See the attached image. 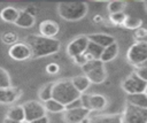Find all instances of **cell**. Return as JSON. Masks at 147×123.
<instances>
[{
	"label": "cell",
	"mask_w": 147,
	"mask_h": 123,
	"mask_svg": "<svg viewBox=\"0 0 147 123\" xmlns=\"http://www.w3.org/2000/svg\"><path fill=\"white\" fill-rule=\"evenodd\" d=\"M6 117L11 120V121H15L17 123L24 122V110H23V107L22 106H14V107L9 108L8 112H7V116Z\"/></svg>",
	"instance_id": "cell-23"
},
{
	"label": "cell",
	"mask_w": 147,
	"mask_h": 123,
	"mask_svg": "<svg viewBox=\"0 0 147 123\" xmlns=\"http://www.w3.org/2000/svg\"><path fill=\"white\" fill-rule=\"evenodd\" d=\"M18 13H20V10H18L17 8L11 7V6H8V7H5V8L0 11V17H1L5 22L15 23V21L17 20Z\"/></svg>",
	"instance_id": "cell-22"
},
{
	"label": "cell",
	"mask_w": 147,
	"mask_h": 123,
	"mask_svg": "<svg viewBox=\"0 0 147 123\" xmlns=\"http://www.w3.org/2000/svg\"><path fill=\"white\" fill-rule=\"evenodd\" d=\"M94 21H95V22H100V21H101V16H100V15H96V16L94 17Z\"/></svg>",
	"instance_id": "cell-38"
},
{
	"label": "cell",
	"mask_w": 147,
	"mask_h": 123,
	"mask_svg": "<svg viewBox=\"0 0 147 123\" xmlns=\"http://www.w3.org/2000/svg\"><path fill=\"white\" fill-rule=\"evenodd\" d=\"M87 44H88L87 36H79V37L75 38L67 46V53H68V55L74 59L75 56H78L80 54H84L85 51H86Z\"/></svg>",
	"instance_id": "cell-9"
},
{
	"label": "cell",
	"mask_w": 147,
	"mask_h": 123,
	"mask_svg": "<svg viewBox=\"0 0 147 123\" xmlns=\"http://www.w3.org/2000/svg\"><path fill=\"white\" fill-rule=\"evenodd\" d=\"M146 30L144 29V28H139L138 30H137V32H136V36H137V38H142V39H145V37H146Z\"/></svg>",
	"instance_id": "cell-36"
},
{
	"label": "cell",
	"mask_w": 147,
	"mask_h": 123,
	"mask_svg": "<svg viewBox=\"0 0 147 123\" xmlns=\"http://www.w3.org/2000/svg\"><path fill=\"white\" fill-rule=\"evenodd\" d=\"M3 123H17V122H15V121H11V120H9V118H5V121H3Z\"/></svg>",
	"instance_id": "cell-37"
},
{
	"label": "cell",
	"mask_w": 147,
	"mask_h": 123,
	"mask_svg": "<svg viewBox=\"0 0 147 123\" xmlns=\"http://www.w3.org/2000/svg\"><path fill=\"white\" fill-rule=\"evenodd\" d=\"M125 8V2L124 1H111L108 3V10L110 14L115 13H121Z\"/></svg>",
	"instance_id": "cell-27"
},
{
	"label": "cell",
	"mask_w": 147,
	"mask_h": 123,
	"mask_svg": "<svg viewBox=\"0 0 147 123\" xmlns=\"http://www.w3.org/2000/svg\"><path fill=\"white\" fill-rule=\"evenodd\" d=\"M10 86V77L6 70L0 68V89H6Z\"/></svg>",
	"instance_id": "cell-29"
},
{
	"label": "cell",
	"mask_w": 147,
	"mask_h": 123,
	"mask_svg": "<svg viewBox=\"0 0 147 123\" xmlns=\"http://www.w3.org/2000/svg\"><path fill=\"white\" fill-rule=\"evenodd\" d=\"M103 48L92 41H88L87 44V47H86V51L84 53L85 57L87 61H91V60H100V55L102 53Z\"/></svg>",
	"instance_id": "cell-18"
},
{
	"label": "cell",
	"mask_w": 147,
	"mask_h": 123,
	"mask_svg": "<svg viewBox=\"0 0 147 123\" xmlns=\"http://www.w3.org/2000/svg\"><path fill=\"white\" fill-rule=\"evenodd\" d=\"M125 18H126V15L124 14V11L110 14V21H111L114 24H123L124 21H125Z\"/></svg>",
	"instance_id": "cell-30"
},
{
	"label": "cell",
	"mask_w": 147,
	"mask_h": 123,
	"mask_svg": "<svg viewBox=\"0 0 147 123\" xmlns=\"http://www.w3.org/2000/svg\"><path fill=\"white\" fill-rule=\"evenodd\" d=\"M127 103L139 107V108H146L147 109V95L146 92L144 93H134V94H127L126 97Z\"/></svg>",
	"instance_id": "cell-17"
},
{
	"label": "cell",
	"mask_w": 147,
	"mask_h": 123,
	"mask_svg": "<svg viewBox=\"0 0 147 123\" xmlns=\"http://www.w3.org/2000/svg\"><path fill=\"white\" fill-rule=\"evenodd\" d=\"M20 123H25V122H20Z\"/></svg>",
	"instance_id": "cell-39"
},
{
	"label": "cell",
	"mask_w": 147,
	"mask_h": 123,
	"mask_svg": "<svg viewBox=\"0 0 147 123\" xmlns=\"http://www.w3.org/2000/svg\"><path fill=\"white\" fill-rule=\"evenodd\" d=\"M15 24L18 25L20 28L29 29L34 24V16L26 10H22L18 13V16H17V20L15 21Z\"/></svg>",
	"instance_id": "cell-16"
},
{
	"label": "cell",
	"mask_w": 147,
	"mask_h": 123,
	"mask_svg": "<svg viewBox=\"0 0 147 123\" xmlns=\"http://www.w3.org/2000/svg\"><path fill=\"white\" fill-rule=\"evenodd\" d=\"M74 87L79 92V93H84L88 86L91 85V82L88 80V78L85 76V75H79V76H76L74 78L70 79Z\"/></svg>",
	"instance_id": "cell-21"
},
{
	"label": "cell",
	"mask_w": 147,
	"mask_h": 123,
	"mask_svg": "<svg viewBox=\"0 0 147 123\" xmlns=\"http://www.w3.org/2000/svg\"><path fill=\"white\" fill-rule=\"evenodd\" d=\"M8 54L11 59L16 61H24L31 57V52L25 43H15L9 47Z\"/></svg>",
	"instance_id": "cell-10"
},
{
	"label": "cell",
	"mask_w": 147,
	"mask_h": 123,
	"mask_svg": "<svg viewBox=\"0 0 147 123\" xmlns=\"http://www.w3.org/2000/svg\"><path fill=\"white\" fill-rule=\"evenodd\" d=\"M121 123H147V109L127 103L121 115Z\"/></svg>",
	"instance_id": "cell-6"
},
{
	"label": "cell",
	"mask_w": 147,
	"mask_h": 123,
	"mask_svg": "<svg viewBox=\"0 0 147 123\" xmlns=\"http://www.w3.org/2000/svg\"><path fill=\"white\" fill-rule=\"evenodd\" d=\"M22 107L24 110V121L26 123L46 115V109L44 105L40 103L39 101H34V100L28 101L24 105H22Z\"/></svg>",
	"instance_id": "cell-8"
},
{
	"label": "cell",
	"mask_w": 147,
	"mask_h": 123,
	"mask_svg": "<svg viewBox=\"0 0 147 123\" xmlns=\"http://www.w3.org/2000/svg\"><path fill=\"white\" fill-rule=\"evenodd\" d=\"M1 40H2L5 44L11 46V45H14V44L17 41V34H16L15 32H13V31H7V32L2 33Z\"/></svg>",
	"instance_id": "cell-28"
},
{
	"label": "cell",
	"mask_w": 147,
	"mask_h": 123,
	"mask_svg": "<svg viewBox=\"0 0 147 123\" xmlns=\"http://www.w3.org/2000/svg\"><path fill=\"white\" fill-rule=\"evenodd\" d=\"M21 95V90L16 87H6L0 89V103H13Z\"/></svg>",
	"instance_id": "cell-12"
},
{
	"label": "cell",
	"mask_w": 147,
	"mask_h": 123,
	"mask_svg": "<svg viewBox=\"0 0 147 123\" xmlns=\"http://www.w3.org/2000/svg\"><path fill=\"white\" fill-rule=\"evenodd\" d=\"M87 39H88V41H92V43L101 46L102 48L115 43V38L113 36L106 34V33H93V34L87 36Z\"/></svg>",
	"instance_id": "cell-15"
},
{
	"label": "cell",
	"mask_w": 147,
	"mask_h": 123,
	"mask_svg": "<svg viewBox=\"0 0 147 123\" xmlns=\"http://www.w3.org/2000/svg\"><path fill=\"white\" fill-rule=\"evenodd\" d=\"M44 107L47 112H51V113H61V112L65 110V107L63 105H61L59 101L54 100V99H49V100L45 101Z\"/></svg>",
	"instance_id": "cell-24"
},
{
	"label": "cell",
	"mask_w": 147,
	"mask_h": 123,
	"mask_svg": "<svg viewBox=\"0 0 147 123\" xmlns=\"http://www.w3.org/2000/svg\"><path fill=\"white\" fill-rule=\"evenodd\" d=\"M107 103H108V101H107L106 97H103L101 94H88L87 105H88L90 110H102L106 108Z\"/></svg>",
	"instance_id": "cell-14"
},
{
	"label": "cell",
	"mask_w": 147,
	"mask_h": 123,
	"mask_svg": "<svg viewBox=\"0 0 147 123\" xmlns=\"http://www.w3.org/2000/svg\"><path fill=\"white\" fill-rule=\"evenodd\" d=\"M82 68H83V71L85 74V76L88 78V80L91 83L101 84V83L105 82V79L107 77L105 66L100 60L87 61Z\"/></svg>",
	"instance_id": "cell-4"
},
{
	"label": "cell",
	"mask_w": 147,
	"mask_h": 123,
	"mask_svg": "<svg viewBox=\"0 0 147 123\" xmlns=\"http://www.w3.org/2000/svg\"><path fill=\"white\" fill-rule=\"evenodd\" d=\"M122 87L127 94L144 93L146 92V89H147V80H142L134 72H132L130 76H127L123 80Z\"/></svg>",
	"instance_id": "cell-7"
},
{
	"label": "cell",
	"mask_w": 147,
	"mask_h": 123,
	"mask_svg": "<svg viewBox=\"0 0 147 123\" xmlns=\"http://www.w3.org/2000/svg\"><path fill=\"white\" fill-rule=\"evenodd\" d=\"M59 30H60L59 24L53 21H44L39 25L40 36L46 37V38H54L57 34Z\"/></svg>",
	"instance_id": "cell-13"
},
{
	"label": "cell",
	"mask_w": 147,
	"mask_h": 123,
	"mask_svg": "<svg viewBox=\"0 0 147 123\" xmlns=\"http://www.w3.org/2000/svg\"><path fill=\"white\" fill-rule=\"evenodd\" d=\"M88 123H121V114L98 115L92 117Z\"/></svg>",
	"instance_id": "cell-20"
},
{
	"label": "cell",
	"mask_w": 147,
	"mask_h": 123,
	"mask_svg": "<svg viewBox=\"0 0 147 123\" xmlns=\"http://www.w3.org/2000/svg\"><path fill=\"white\" fill-rule=\"evenodd\" d=\"M117 54H118V46H117V44L115 41L114 44H111V45H109V46L103 48V51H102V53L100 55V61L102 63L109 62V61L114 60L117 56Z\"/></svg>",
	"instance_id": "cell-19"
},
{
	"label": "cell",
	"mask_w": 147,
	"mask_h": 123,
	"mask_svg": "<svg viewBox=\"0 0 147 123\" xmlns=\"http://www.w3.org/2000/svg\"><path fill=\"white\" fill-rule=\"evenodd\" d=\"M28 123H49V118H48L47 115H45V116H42V117H39V118L33 120V121L28 122Z\"/></svg>",
	"instance_id": "cell-35"
},
{
	"label": "cell",
	"mask_w": 147,
	"mask_h": 123,
	"mask_svg": "<svg viewBox=\"0 0 147 123\" xmlns=\"http://www.w3.org/2000/svg\"><path fill=\"white\" fill-rule=\"evenodd\" d=\"M127 60L131 64H133L136 68L146 66V61H147V43L144 41H137L136 44H133L127 53H126Z\"/></svg>",
	"instance_id": "cell-5"
},
{
	"label": "cell",
	"mask_w": 147,
	"mask_h": 123,
	"mask_svg": "<svg viewBox=\"0 0 147 123\" xmlns=\"http://www.w3.org/2000/svg\"><path fill=\"white\" fill-rule=\"evenodd\" d=\"M123 24L125 25V28H129V29H139V28H141L142 21L140 18H137L133 16H126Z\"/></svg>",
	"instance_id": "cell-25"
},
{
	"label": "cell",
	"mask_w": 147,
	"mask_h": 123,
	"mask_svg": "<svg viewBox=\"0 0 147 123\" xmlns=\"http://www.w3.org/2000/svg\"><path fill=\"white\" fill-rule=\"evenodd\" d=\"M52 89H53V83H48L47 85H45L39 91V99L44 102L52 99Z\"/></svg>",
	"instance_id": "cell-26"
},
{
	"label": "cell",
	"mask_w": 147,
	"mask_h": 123,
	"mask_svg": "<svg viewBox=\"0 0 147 123\" xmlns=\"http://www.w3.org/2000/svg\"><path fill=\"white\" fill-rule=\"evenodd\" d=\"M82 93H79L72 85L70 79H60L55 83H53L52 89V99L59 101L64 107L69 105L70 102L75 101L80 97Z\"/></svg>",
	"instance_id": "cell-2"
},
{
	"label": "cell",
	"mask_w": 147,
	"mask_h": 123,
	"mask_svg": "<svg viewBox=\"0 0 147 123\" xmlns=\"http://www.w3.org/2000/svg\"><path fill=\"white\" fill-rule=\"evenodd\" d=\"M74 61H75L76 64H78V66H80V67H83V66L87 62V60H86V57H85L84 54H80V55H78V56H75V57H74Z\"/></svg>",
	"instance_id": "cell-33"
},
{
	"label": "cell",
	"mask_w": 147,
	"mask_h": 123,
	"mask_svg": "<svg viewBox=\"0 0 147 123\" xmlns=\"http://www.w3.org/2000/svg\"><path fill=\"white\" fill-rule=\"evenodd\" d=\"M25 44L29 46L31 57H42L59 52L61 43L55 38H46L40 34H29L25 38Z\"/></svg>",
	"instance_id": "cell-1"
},
{
	"label": "cell",
	"mask_w": 147,
	"mask_h": 123,
	"mask_svg": "<svg viewBox=\"0 0 147 123\" xmlns=\"http://www.w3.org/2000/svg\"><path fill=\"white\" fill-rule=\"evenodd\" d=\"M79 107H82V102H80V99L78 98L75 101H72L69 105H67L65 106V109H72V108H79Z\"/></svg>",
	"instance_id": "cell-34"
},
{
	"label": "cell",
	"mask_w": 147,
	"mask_h": 123,
	"mask_svg": "<svg viewBox=\"0 0 147 123\" xmlns=\"http://www.w3.org/2000/svg\"><path fill=\"white\" fill-rule=\"evenodd\" d=\"M91 110L79 107V108H72V109H65L63 114V120L65 123H82L84 118H86L90 115Z\"/></svg>",
	"instance_id": "cell-11"
},
{
	"label": "cell",
	"mask_w": 147,
	"mask_h": 123,
	"mask_svg": "<svg viewBox=\"0 0 147 123\" xmlns=\"http://www.w3.org/2000/svg\"><path fill=\"white\" fill-rule=\"evenodd\" d=\"M59 15L67 21H78L87 14L85 2H61L57 6Z\"/></svg>",
	"instance_id": "cell-3"
},
{
	"label": "cell",
	"mask_w": 147,
	"mask_h": 123,
	"mask_svg": "<svg viewBox=\"0 0 147 123\" xmlns=\"http://www.w3.org/2000/svg\"><path fill=\"white\" fill-rule=\"evenodd\" d=\"M134 74L139 78H141L142 80H147V67L146 66H142V67L137 68L136 71H134Z\"/></svg>",
	"instance_id": "cell-31"
},
{
	"label": "cell",
	"mask_w": 147,
	"mask_h": 123,
	"mask_svg": "<svg viewBox=\"0 0 147 123\" xmlns=\"http://www.w3.org/2000/svg\"><path fill=\"white\" fill-rule=\"evenodd\" d=\"M59 70H60L59 64H57V63H54V62L47 64V67H46V71H47L48 74H51V75H55V74H57Z\"/></svg>",
	"instance_id": "cell-32"
}]
</instances>
